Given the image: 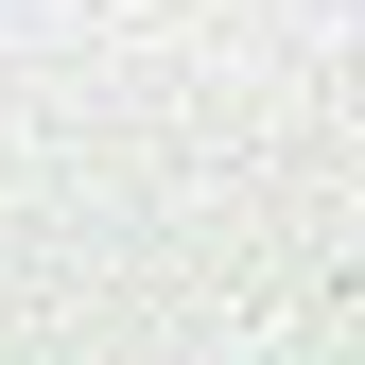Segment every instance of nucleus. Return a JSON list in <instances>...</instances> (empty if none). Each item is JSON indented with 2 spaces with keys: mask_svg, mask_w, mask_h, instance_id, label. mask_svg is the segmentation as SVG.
<instances>
[]
</instances>
